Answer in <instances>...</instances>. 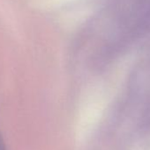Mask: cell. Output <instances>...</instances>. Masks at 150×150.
Returning a JSON list of instances; mask_svg holds the SVG:
<instances>
[{
	"mask_svg": "<svg viewBox=\"0 0 150 150\" xmlns=\"http://www.w3.org/2000/svg\"><path fill=\"white\" fill-rule=\"evenodd\" d=\"M0 150H6L5 141H4V139L1 134H0Z\"/></svg>",
	"mask_w": 150,
	"mask_h": 150,
	"instance_id": "6da1fadb",
	"label": "cell"
}]
</instances>
